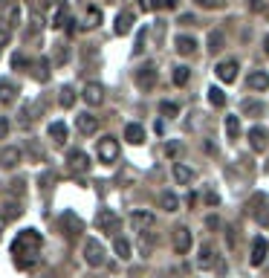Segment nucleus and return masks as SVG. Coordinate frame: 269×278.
<instances>
[{"label": "nucleus", "mask_w": 269, "mask_h": 278, "mask_svg": "<svg viewBox=\"0 0 269 278\" xmlns=\"http://www.w3.org/2000/svg\"><path fill=\"white\" fill-rule=\"evenodd\" d=\"M41 246H44V238L35 229H20L18 238L12 241V261L18 269H32L38 264V255H41Z\"/></svg>", "instance_id": "1"}, {"label": "nucleus", "mask_w": 269, "mask_h": 278, "mask_svg": "<svg viewBox=\"0 0 269 278\" xmlns=\"http://www.w3.org/2000/svg\"><path fill=\"white\" fill-rule=\"evenodd\" d=\"M84 261H87V267H104L107 252H104V246L96 238H87L84 241Z\"/></svg>", "instance_id": "2"}, {"label": "nucleus", "mask_w": 269, "mask_h": 278, "mask_svg": "<svg viewBox=\"0 0 269 278\" xmlns=\"http://www.w3.org/2000/svg\"><path fill=\"white\" fill-rule=\"evenodd\" d=\"M96 226H99L101 232L116 235L119 226H122V217H119L113 209H99V215H96Z\"/></svg>", "instance_id": "3"}, {"label": "nucleus", "mask_w": 269, "mask_h": 278, "mask_svg": "<svg viewBox=\"0 0 269 278\" xmlns=\"http://www.w3.org/2000/svg\"><path fill=\"white\" fill-rule=\"evenodd\" d=\"M96 151H99V160L104 162V165H113V162L119 160V142L113 139V136H101Z\"/></svg>", "instance_id": "4"}, {"label": "nucleus", "mask_w": 269, "mask_h": 278, "mask_svg": "<svg viewBox=\"0 0 269 278\" xmlns=\"http://www.w3.org/2000/svg\"><path fill=\"white\" fill-rule=\"evenodd\" d=\"M81 99L87 102L90 108H99L101 102H104V87H101L99 81H90V84H84V90H81Z\"/></svg>", "instance_id": "5"}, {"label": "nucleus", "mask_w": 269, "mask_h": 278, "mask_svg": "<svg viewBox=\"0 0 269 278\" xmlns=\"http://www.w3.org/2000/svg\"><path fill=\"white\" fill-rule=\"evenodd\" d=\"M249 145H252V151H266L269 148V131L263 125H252L249 128Z\"/></svg>", "instance_id": "6"}, {"label": "nucleus", "mask_w": 269, "mask_h": 278, "mask_svg": "<svg viewBox=\"0 0 269 278\" xmlns=\"http://www.w3.org/2000/svg\"><path fill=\"white\" fill-rule=\"evenodd\" d=\"M191 243H194L191 229L189 226H177V229H174V249H177L179 255H185V252H191Z\"/></svg>", "instance_id": "7"}, {"label": "nucleus", "mask_w": 269, "mask_h": 278, "mask_svg": "<svg viewBox=\"0 0 269 278\" xmlns=\"http://www.w3.org/2000/svg\"><path fill=\"white\" fill-rule=\"evenodd\" d=\"M269 255V241L263 238V235H258L255 241H252V255H249V264L252 267H260L263 261H266Z\"/></svg>", "instance_id": "8"}, {"label": "nucleus", "mask_w": 269, "mask_h": 278, "mask_svg": "<svg viewBox=\"0 0 269 278\" xmlns=\"http://www.w3.org/2000/svg\"><path fill=\"white\" fill-rule=\"evenodd\" d=\"M153 84H156V67H153V64L139 67V70H136V87L139 90H153Z\"/></svg>", "instance_id": "9"}, {"label": "nucleus", "mask_w": 269, "mask_h": 278, "mask_svg": "<svg viewBox=\"0 0 269 278\" xmlns=\"http://www.w3.org/2000/svg\"><path fill=\"white\" fill-rule=\"evenodd\" d=\"M153 212H145V209H136V212H130V226H133L136 232H148L153 226Z\"/></svg>", "instance_id": "10"}, {"label": "nucleus", "mask_w": 269, "mask_h": 278, "mask_svg": "<svg viewBox=\"0 0 269 278\" xmlns=\"http://www.w3.org/2000/svg\"><path fill=\"white\" fill-rule=\"evenodd\" d=\"M237 70H240V67H237V61H234V58H229V61H220V64L214 67L217 79L226 81V84H232V81L237 79Z\"/></svg>", "instance_id": "11"}, {"label": "nucleus", "mask_w": 269, "mask_h": 278, "mask_svg": "<svg viewBox=\"0 0 269 278\" xmlns=\"http://www.w3.org/2000/svg\"><path fill=\"white\" fill-rule=\"evenodd\" d=\"M75 128H78L84 136L96 134V131H99V116H93V113H78V116H75Z\"/></svg>", "instance_id": "12"}, {"label": "nucleus", "mask_w": 269, "mask_h": 278, "mask_svg": "<svg viewBox=\"0 0 269 278\" xmlns=\"http://www.w3.org/2000/svg\"><path fill=\"white\" fill-rule=\"evenodd\" d=\"M246 84H249V90H255V93H263V90H269V72H266V70L249 72Z\"/></svg>", "instance_id": "13"}, {"label": "nucleus", "mask_w": 269, "mask_h": 278, "mask_svg": "<svg viewBox=\"0 0 269 278\" xmlns=\"http://www.w3.org/2000/svg\"><path fill=\"white\" fill-rule=\"evenodd\" d=\"M61 226H64V232H67V238H75V235H81V229H84V223H81L72 212H64Z\"/></svg>", "instance_id": "14"}, {"label": "nucleus", "mask_w": 269, "mask_h": 278, "mask_svg": "<svg viewBox=\"0 0 269 278\" xmlns=\"http://www.w3.org/2000/svg\"><path fill=\"white\" fill-rule=\"evenodd\" d=\"M67 162H70L72 171H78V174H84V171H90V157L84 151H70V157H67Z\"/></svg>", "instance_id": "15"}, {"label": "nucleus", "mask_w": 269, "mask_h": 278, "mask_svg": "<svg viewBox=\"0 0 269 278\" xmlns=\"http://www.w3.org/2000/svg\"><path fill=\"white\" fill-rule=\"evenodd\" d=\"M20 20H23V9L18 3H12L9 9L3 12V23H6V29H15V27H20Z\"/></svg>", "instance_id": "16"}, {"label": "nucleus", "mask_w": 269, "mask_h": 278, "mask_svg": "<svg viewBox=\"0 0 269 278\" xmlns=\"http://www.w3.org/2000/svg\"><path fill=\"white\" fill-rule=\"evenodd\" d=\"M18 162H20V148L9 145V148H3V151H0V165H3V168H15Z\"/></svg>", "instance_id": "17"}, {"label": "nucleus", "mask_w": 269, "mask_h": 278, "mask_svg": "<svg viewBox=\"0 0 269 278\" xmlns=\"http://www.w3.org/2000/svg\"><path fill=\"white\" fill-rule=\"evenodd\" d=\"M174 46H177L179 55H194V49H197V41L191 35H177L174 38Z\"/></svg>", "instance_id": "18"}, {"label": "nucleus", "mask_w": 269, "mask_h": 278, "mask_svg": "<svg viewBox=\"0 0 269 278\" xmlns=\"http://www.w3.org/2000/svg\"><path fill=\"white\" fill-rule=\"evenodd\" d=\"M174 180H177L179 186H191V180H194V171H191L185 162H174Z\"/></svg>", "instance_id": "19"}, {"label": "nucleus", "mask_w": 269, "mask_h": 278, "mask_svg": "<svg viewBox=\"0 0 269 278\" xmlns=\"http://www.w3.org/2000/svg\"><path fill=\"white\" fill-rule=\"evenodd\" d=\"M125 139H127L130 145H142V142H145V128L136 125V122H130V125L125 128Z\"/></svg>", "instance_id": "20"}, {"label": "nucleus", "mask_w": 269, "mask_h": 278, "mask_svg": "<svg viewBox=\"0 0 269 278\" xmlns=\"http://www.w3.org/2000/svg\"><path fill=\"white\" fill-rule=\"evenodd\" d=\"M133 29V12H119L116 15V35H127Z\"/></svg>", "instance_id": "21"}, {"label": "nucleus", "mask_w": 269, "mask_h": 278, "mask_svg": "<svg viewBox=\"0 0 269 278\" xmlns=\"http://www.w3.org/2000/svg\"><path fill=\"white\" fill-rule=\"evenodd\" d=\"M197 267L200 269H211V267H214V258H211V243H203V246H200Z\"/></svg>", "instance_id": "22"}, {"label": "nucleus", "mask_w": 269, "mask_h": 278, "mask_svg": "<svg viewBox=\"0 0 269 278\" xmlns=\"http://www.w3.org/2000/svg\"><path fill=\"white\" fill-rule=\"evenodd\" d=\"M49 139L64 145L67 142V125H64V122H52V125H49Z\"/></svg>", "instance_id": "23"}, {"label": "nucleus", "mask_w": 269, "mask_h": 278, "mask_svg": "<svg viewBox=\"0 0 269 278\" xmlns=\"http://www.w3.org/2000/svg\"><path fill=\"white\" fill-rule=\"evenodd\" d=\"M159 206L165 209V212H177V209H179L177 194H174V191H162V194H159Z\"/></svg>", "instance_id": "24"}, {"label": "nucleus", "mask_w": 269, "mask_h": 278, "mask_svg": "<svg viewBox=\"0 0 269 278\" xmlns=\"http://www.w3.org/2000/svg\"><path fill=\"white\" fill-rule=\"evenodd\" d=\"M226 46V35L223 32H208V53L214 55V53H220Z\"/></svg>", "instance_id": "25"}, {"label": "nucleus", "mask_w": 269, "mask_h": 278, "mask_svg": "<svg viewBox=\"0 0 269 278\" xmlns=\"http://www.w3.org/2000/svg\"><path fill=\"white\" fill-rule=\"evenodd\" d=\"M226 136L229 139L240 136V116H226Z\"/></svg>", "instance_id": "26"}, {"label": "nucleus", "mask_w": 269, "mask_h": 278, "mask_svg": "<svg viewBox=\"0 0 269 278\" xmlns=\"http://www.w3.org/2000/svg\"><path fill=\"white\" fill-rule=\"evenodd\" d=\"M61 96H58V102H61V108H72L75 105V90L70 87V84H64L61 90H58Z\"/></svg>", "instance_id": "27"}, {"label": "nucleus", "mask_w": 269, "mask_h": 278, "mask_svg": "<svg viewBox=\"0 0 269 278\" xmlns=\"http://www.w3.org/2000/svg\"><path fill=\"white\" fill-rule=\"evenodd\" d=\"M113 249H116V255L122 261H130V241H125V238H116L113 241Z\"/></svg>", "instance_id": "28"}, {"label": "nucleus", "mask_w": 269, "mask_h": 278, "mask_svg": "<svg viewBox=\"0 0 269 278\" xmlns=\"http://www.w3.org/2000/svg\"><path fill=\"white\" fill-rule=\"evenodd\" d=\"M189 79H191V70H189V67H182V64H179V67H174V84H177V87H185V84H189Z\"/></svg>", "instance_id": "29"}, {"label": "nucleus", "mask_w": 269, "mask_h": 278, "mask_svg": "<svg viewBox=\"0 0 269 278\" xmlns=\"http://www.w3.org/2000/svg\"><path fill=\"white\" fill-rule=\"evenodd\" d=\"M15 93H18V90H15V84H12V81H0V102H15Z\"/></svg>", "instance_id": "30"}, {"label": "nucleus", "mask_w": 269, "mask_h": 278, "mask_svg": "<svg viewBox=\"0 0 269 278\" xmlns=\"http://www.w3.org/2000/svg\"><path fill=\"white\" fill-rule=\"evenodd\" d=\"M208 102H211L214 108H223L226 105V93L220 87H208Z\"/></svg>", "instance_id": "31"}, {"label": "nucleus", "mask_w": 269, "mask_h": 278, "mask_svg": "<svg viewBox=\"0 0 269 278\" xmlns=\"http://www.w3.org/2000/svg\"><path fill=\"white\" fill-rule=\"evenodd\" d=\"M99 23H101V9L90 6L87 15H84V27H99Z\"/></svg>", "instance_id": "32"}, {"label": "nucleus", "mask_w": 269, "mask_h": 278, "mask_svg": "<svg viewBox=\"0 0 269 278\" xmlns=\"http://www.w3.org/2000/svg\"><path fill=\"white\" fill-rule=\"evenodd\" d=\"M240 110L246 113V116H260V113H263V105L249 99V102H243V105H240Z\"/></svg>", "instance_id": "33"}, {"label": "nucleus", "mask_w": 269, "mask_h": 278, "mask_svg": "<svg viewBox=\"0 0 269 278\" xmlns=\"http://www.w3.org/2000/svg\"><path fill=\"white\" fill-rule=\"evenodd\" d=\"M159 113L162 116H168V119H174L179 113V105L177 102H159Z\"/></svg>", "instance_id": "34"}, {"label": "nucleus", "mask_w": 269, "mask_h": 278, "mask_svg": "<svg viewBox=\"0 0 269 278\" xmlns=\"http://www.w3.org/2000/svg\"><path fill=\"white\" fill-rule=\"evenodd\" d=\"M35 79H38V81H46V79H49V61H46V58H41V61H38Z\"/></svg>", "instance_id": "35"}, {"label": "nucleus", "mask_w": 269, "mask_h": 278, "mask_svg": "<svg viewBox=\"0 0 269 278\" xmlns=\"http://www.w3.org/2000/svg\"><path fill=\"white\" fill-rule=\"evenodd\" d=\"M179 154H182V145H179V142H168V145H165V157L177 160Z\"/></svg>", "instance_id": "36"}, {"label": "nucleus", "mask_w": 269, "mask_h": 278, "mask_svg": "<svg viewBox=\"0 0 269 278\" xmlns=\"http://www.w3.org/2000/svg\"><path fill=\"white\" fill-rule=\"evenodd\" d=\"M9 119H0V139H6V134H9Z\"/></svg>", "instance_id": "37"}, {"label": "nucleus", "mask_w": 269, "mask_h": 278, "mask_svg": "<svg viewBox=\"0 0 269 278\" xmlns=\"http://www.w3.org/2000/svg\"><path fill=\"white\" fill-rule=\"evenodd\" d=\"M9 44V29H0V49Z\"/></svg>", "instance_id": "38"}, {"label": "nucleus", "mask_w": 269, "mask_h": 278, "mask_svg": "<svg viewBox=\"0 0 269 278\" xmlns=\"http://www.w3.org/2000/svg\"><path fill=\"white\" fill-rule=\"evenodd\" d=\"M179 0H156V3H153V6H168V9H174V6H177Z\"/></svg>", "instance_id": "39"}, {"label": "nucleus", "mask_w": 269, "mask_h": 278, "mask_svg": "<svg viewBox=\"0 0 269 278\" xmlns=\"http://www.w3.org/2000/svg\"><path fill=\"white\" fill-rule=\"evenodd\" d=\"M197 6H203V9H214L217 0H197Z\"/></svg>", "instance_id": "40"}, {"label": "nucleus", "mask_w": 269, "mask_h": 278, "mask_svg": "<svg viewBox=\"0 0 269 278\" xmlns=\"http://www.w3.org/2000/svg\"><path fill=\"white\" fill-rule=\"evenodd\" d=\"M249 9H252V12H263V0H252Z\"/></svg>", "instance_id": "41"}, {"label": "nucleus", "mask_w": 269, "mask_h": 278, "mask_svg": "<svg viewBox=\"0 0 269 278\" xmlns=\"http://www.w3.org/2000/svg\"><path fill=\"white\" fill-rule=\"evenodd\" d=\"M12 64H15V67H26V58H23V55H15V58H12Z\"/></svg>", "instance_id": "42"}, {"label": "nucleus", "mask_w": 269, "mask_h": 278, "mask_svg": "<svg viewBox=\"0 0 269 278\" xmlns=\"http://www.w3.org/2000/svg\"><path fill=\"white\" fill-rule=\"evenodd\" d=\"M179 23H197V18H194V15H182V18H179Z\"/></svg>", "instance_id": "43"}, {"label": "nucleus", "mask_w": 269, "mask_h": 278, "mask_svg": "<svg viewBox=\"0 0 269 278\" xmlns=\"http://www.w3.org/2000/svg\"><path fill=\"white\" fill-rule=\"evenodd\" d=\"M6 220H9V217H6V215H0V235H3V229H6Z\"/></svg>", "instance_id": "44"}, {"label": "nucleus", "mask_w": 269, "mask_h": 278, "mask_svg": "<svg viewBox=\"0 0 269 278\" xmlns=\"http://www.w3.org/2000/svg\"><path fill=\"white\" fill-rule=\"evenodd\" d=\"M263 49H266V55H269V35L263 38Z\"/></svg>", "instance_id": "45"}, {"label": "nucleus", "mask_w": 269, "mask_h": 278, "mask_svg": "<svg viewBox=\"0 0 269 278\" xmlns=\"http://www.w3.org/2000/svg\"><path fill=\"white\" fill-rule=\"evenodd\" d=\"M38 278H55V275H49V272H46V275H38Z\"/></svg>", "instance_id": "46"}]
</instances>
